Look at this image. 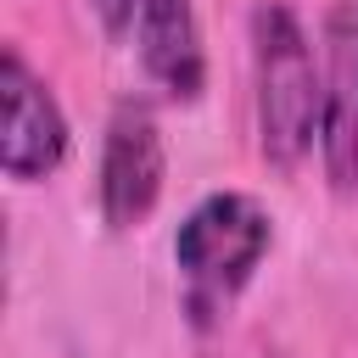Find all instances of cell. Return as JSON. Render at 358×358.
Instances as JSON below:
<instances>
[{"instance_id": "cell-5", "label": "cell", "mask_w": 358, "mask_h": 358, "mask_svg": "<svg viewBox=\"0 0 358 358\" xmlns=\"http://www.w3.org/2000/svg\"><path fill=\"white\" fill-rule=\"evenodd\" d=\"M319 162L336 196L358 190V0H330L319 22Z\"/></svg>"}, {"instance_id": "cell-7", "label": "cell", "mask_w": 358, "mask_h": 358, "mask_svg": "<svg viewBox=\"0 0 358 358\" xmlns=\"http://www.w3.org/2000/svg\"><path fill=\"white\" fill-rule=\"evenodd\" d=\"M90 11H95V22H101L106 39H123V34H134L140 0H90Z\"/></svg>"}, {"instance_id": "cell-3", "label": "cell", "mask_w": 358, "mask_h": 358, "mask_svg": "<svg viewBox=\"0 0 358 358\" xmlns=\"http://www.w3.org/2000/svg\"><path fill=\"white\" fill-rule=\"evenodd\" d=\"M162 179H168V151H162V123L151 112V101L123 95L106 117L101 134V168H95V201L106 229H140L157 201H162Z\"/></svg>"}, {"instance_id": "cell-6", "label": "cell", "mask_w": 358, "mask_h": 358, "mask_svg": "<svg viewBox=\"0 0 358 358\" xmlns=\"http://www.w3.org/2000/svg\"><path fill=\"white\" fill-rule=\"evenodd\" d=\"M134 50H140L145 78L168 101H179V106L201 101V90H207V50H201V22H196L190 0H140Z\"/></svg>"}, {"instance_id": "cell-2", "label": "cell", "mask_w": 358, "mask_h": 358, "mask_svg": "<svg viewBox=\"0 0 358 358\" xmlns=\"http://www.w3.org/2000/svg\"><path fill=\"white\" fill-rule=\"evenodd\" d=\"M319 50L285 0L252 6V117L257 151L274 173H296L319 145Z\"/></svg>"}, {"instance_id": "cell-4", "label": "cell", "mask_w": 358, "mask_h": 358, "mask_svg": "<svg viewBox=\"0 0 358 358\" xmlns=\"http://www.w3.org/2000/svg\"><path fill=\"white\" fill-rule=\"evenodd\" d=\"M0 106H6V123H0V168H6V179L11 185L50 179L67 162L73 129H67V112L50 95V84L28 67V56L17 45L0 50Z\"/></svg>"}, {"instance_id": "cell-1", "label": "cell", "mask_w": 358, "mask_h": 358, "mask_svg": "<svg viewBox=\"0 0 358 358\" xmlns=\"http://www.w3.org/2000/svg\"><path fill=\"white\" fill-rule=\"evenodd\" d=\"M274 246V213L246 190L201 196L173 229V268H179V308L190 330H218L252 274Z\"/></svg>"}]
</instances>
